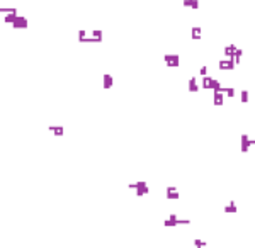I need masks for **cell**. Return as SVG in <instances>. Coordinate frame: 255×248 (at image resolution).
<instances>
[{
	"instance_id": "cell-3",
	"label": "cell",
	"mask_w": 255,
	"mask_h": 248,
	"mask_svg": "<svg viewBox=\"0 0 255 248\" xmlns=\"http://www.w3.org/2000/svg\"><path fill=\"white\" fill-rule=\"evenodd\" d=\"M163 60H165V63L169 65V66H178V56L177 55H165Z\"/></svg>"
},
{
	"instance_id": "cell-10",
	"label": "cell",
	"mask_w": 255,
	"mask_h": 248,
	"mask_svg": "<svg viewBox=\"0 0 255 248\" xmlns=\"http://www.w3.org/2000/svg\"><path fill=\"white\" fill-rule=\"evenodd\" d=\"M223 93H216V95H214V104H216V106H221V104H223Z\"/></svg>"
},
{
	"instance_id": "cell-4",
	"label": "cell",
	"mask_w": 255,
	"mask_h": 248,
	"mask_svg": "<svg viewBox=\"0 0 255 248\" xmlns=\"http://www.w3.org/2000/svg\"><path fill=\"white\" fill-rule=\"evenodd\" d=\"M48 131L56 134V136H63L65 129H63V126H48Z\"/></svg>"
},
{
	"instance_id": "cell-5",
	"label": "cell",
	"mask_w": 255,
	"mask_h": 248,
	"mask_svg": "<svg viewBox=\"0 0 255 248\" xmlns=\"http://www.w3.org/2000/svg\"><path fill=\"white\" fill-rule=\"evenodd\" d=\"M167 199H178V192L174 187H167Z\"/></svg>"
},
{
	"instance_id": "cell-12",
	"label": "cell",
	"mask_w": 255,
	"mask_h": 248,
	"mask_svg": "<svg viewBox=\"0 0 255 248\" xmlns=\"http://www.w3.org/2000/svg\"><path fill=\"white\" fill-rule=\"evenodd\" d=\"M225 211H226V213H230V211H231V213H235V211H236V207H235V202L228 204V206H226V209H225Z\"/></svg>"
},
{
	"instance_id": "cell-7",
	"label": "cell",
	"mask_w": 255,
	"mask_h": 248,
	"mask_svg": "<svg viewBox=\"0 0 255 248\" xmlns=\"http://www.w3.org/2000/svg\"><path fill=\"white\" fill-rule=\"evenodd\" d=\"M16 17H17V12H9V14H5V17H3V22L12 24L14 20H16Z\"/></svg>"
},
{
	"instance_id": "cell-13",
	"label": "cell",
	"mask_w": 255,
	"mask_h": 248,
	"mask_svg": "<svg viewBox=\"0 0 255 248\" xmlns=\"http://www.w3.org/2000/svg\"><path fill=\"white\" fill-rule=\"evenodd\" d=\"M242 102H248V92L247 90L242 92Z\"/></svg>"
},
{
	"instance_id": "cell-8",
	"label": "cell",
	"mask_w": 255,
	"mask_h": 248,
	"mask_svg": "<svg viewBox=\"0 0 255 248\" xmlns=\"http://www.w3.org/2000/svg\"><path fill=\"white\" fill-rule=\"evenodd\" d=\"M189 90H191V92H197V90H199V87H197V80H196L194 77H192L191 80H189Z\"/></svg>"
},
{
	"instance_id": "cell-2",
	"label": "cell",
	"mask_w": 255,
	"mask_h": 248,
	"mask_svg": "<svg viewBox=\"0 0 255 248\" xmlns=\"http://www.w3.org/2000/svg\"><path fill=\"white\" fill-rule=\"evenodd\" d=\"M12 27H16V29H27V26H29V22H27V17H24V16H19L17 14V17H16V20H14L12 24H10Z\"/></svg>"
},
{
	"instance_id": "cell-16",
	"label": "cell",
	"mask_w": 255,
	"mask_h": 248,
	"mask_svg": "<svg viewBox=\"0 0 255 248\" xmlns=\"http://www.w3.org/2000/svg\"><path fill=\"white\" fill-rule=\"evenodd\" d=\"M196 245H197V246H201V245H206V241H201V240H197V241H196Z\"/></svg>"
},
{
	"instance_id": "cell-1",
	"label": "cell",
	"mask_w": 255,
	"mask_h": 248,
	"mask_svg": "<svg viewBox=\"0 0 255 248\" xmlns=\"http://www.w3.org/2000/svg\"><path fill=\"white\" fill-rule=\"evenodd\" d=\"M129 189H134L136 190V196H145V194H148V185L145 180H140L136 182V184H129Z\"/></svg>"
},
{
	"instance_id": "cell-9",
	"label": "cell",
	"mask_w": 255,
	"mask_h": 248,
	"mask_svg": "<svg viewBox=\"0 0 255 248\" xmlns=\"http://www.w3.org/2000/svg\"><path fill=\"white\" fill-rule=\"evenodd\" d=\"M0 12L2 14H9V12H17L16 7H0Z\"/></svg>"
},
{
	"instance_id": "cell-6",
	"label": "cell",
	"mask_w": 255,
	"mask_h": 248,
	"mask_svg": "<svg viewBox=\"0 0 255 248\" xmlns=\"http://www.w3.org/2000/svg\"><path fill=\"white\" fill-rule=\"evenodd\" d=\"M112 83H114V78H112L109 73H105L104 75V88H111Z\"/></svg>"
},
{
	"instance_id": "cell-15",
	"label": "cell",
	"mask_w": 255,
	"mask_h": 248,
	"mask_svg": "<svg viewBox=\"0 0 255 248\" xmlns=\"http://www.w3.org/2000/svg\"><path fill=\"white\" fill-rule=\"evenodd\" d=\"M201 75H202V77H204V75H207V66H202L201 68Z\"/></svg>"
},
{
	"instance_id": "cell-11",
	"label": "cell",
	"mask_w": 255,
	"mask_h": 248,
	"mask_svg": "<svg viewBox=\"0 0 255 248\" xmlns=\"http://www.w3.org/2000/svg\"><path fill=\"white\" fill-rule=\"evenodd\" d=\"M199 36H201V29H199V27H194V29H192V38L197 39Z\"/></svg>"
},
{
	"instance_id": "cell-14",
	"label": "cell",
	"mask_w": 255,
	"mask_h": 248,
	"mask_svg": "<svg viewBox=\"0 0 255 248\" xmlns=\"http://www.w3.org/2000/svg\"><path fill=\"white\" fill-rule=\"evenodd\" d=\"M235 95V90L233 88H226V97H233Z\"/></svg>"
}]
</instances>
